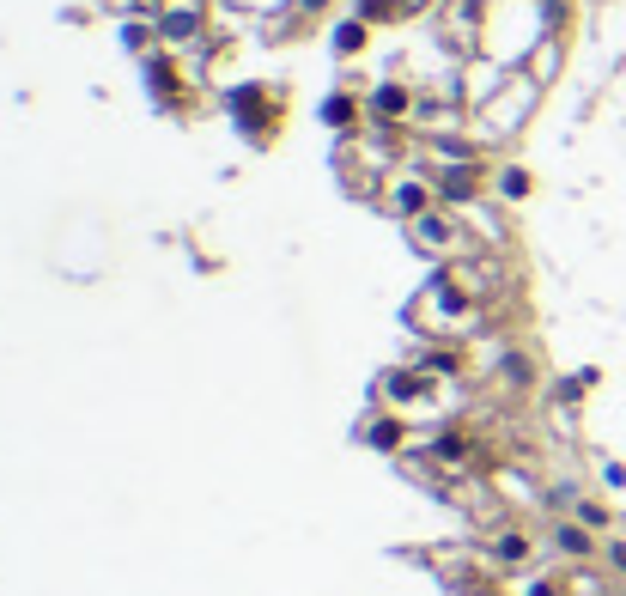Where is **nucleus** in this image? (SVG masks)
I'll return each mask as SVG.
<instances>
[{"label": "nucleus", "instance_id": "obj_1", "mask_svg": "<svg viewBox=\"0 0 626 596\" xmlns=\"http://www.w3.org/2000/svg\"><path fill=\"white\" fill-rule=\"evenodd\" d=\"M408 323H414L420 335H432V341L468 335V329L481 323V298H475V292H468V286L444 268V274H432V280H426V292L408 305Z\"/></svg>", "mask_w": 626, "mask_h": 596}, {"label": "nucleus", "instance_id": "obj_2", "mask_svg": "<svg viewBox=\"0 0 626 596\" xmlns=\"http://www.w3.org/2000/svg\"><path fill=\"white\" fill-rule=\"evenodd\" d=\"M438 384L444 378H432V371H420V365H396V371H383V384H377V396L389 402V414H426L432 402H438Z\"/></svg>", "mask_w": 626, "mask_h": 596}, {"label": "nucleus", "instance_id": "obj_3", "mask_svg": "<svg viewBox=\"0 0 626 596\" xmlns=\"http://www.w3.org/2000/svg\"><path fill=\"white\" fill-rule=\"evenodd\" d=\"M408 238H414L426 256H456V250H462V213H450V207H432V213L408 219Z\"/></svg>", "mask_w": 626, "mask_h": 596}, {"label": "nucleus", "instance_id": "obj_4", "mask_svg": "<svg viewBox=\"0 0 626 596\" xmlns=\"http://www.w3.org/2000/svg\"><path fill=\"white\" fill-rule=\"evenodd\" d=\"M377 201L396 213V219H420V213L438 207V189H432V177H389V183L377 189Z\"/></svg>", "mask_w": 626, "mask_h": 596}, {"label": "nucleus", "instance_id": "obj_5", "mask_svg": "<svg viewBox=\"0 0 626 596\" xmlns=\"http://www.w3.org/2000/svg\"><path fill=\"white\" fill-rule=\"evenodd\" d=\"M481 183H487L481 159H456V165H438V171H432V189H438V201H450V207H468V201L481 195Z\"/></svg>", "mask_w": 626, "mask_h": 596}, {"label": "nucleus", "instance_id": "obj_6", "mask_svg": "<svg viewBox=\"0 0 626 596\" xmlns=\"http://www.w3.org/2000/svg\"><path fill=\"white\" fill-rule=\"evenodd\" d=\"M493 572H523L529 560H535V536L529 530H517V524H499L493 536H487V554H481Z\"/></svg>", "mask_w": 626, "mask_h": 596}, {"label": "nucleus", "instance_id": "obj_7", "mask_svg": "<svg viewBox=\"0 0 626 596\" xmlns=\"http://www.w3.org/2000/svg\"><path fill=\"white\" fill-rule=\"evenodd\" d=\"M547 542H554V554H560L566 566H590V560H596V530H584L578 517H560V524L547 530Z\"/></svg>", "mask_w": 626, "mask_h": 596}, {"label": "nucleus", "instance_id": "obj_8", "mask_svg": "<svg viewBox=\"0 0 626 596\" xmlns=\"http://www.w3.org/2000/svg\"><path fill=\"white\" fill-rule=\"evenodd\" d=\"M529 110H535V80H511V104H505V110H499V104H481V122H487L493 134H511Z\"/></svg>", "mask_w": 626, "mask_h": 596}, {"label": "nucleus", "instance_id": "obj_9", "mask_svg": "<svg viewBox=\"0 0 626 596\" xmlns=\"http://www.w3.org/2000/svg\"><path fill=\"white\" fill-rule=\"evenodd\" d=\"M365 110H371L377 122H389V128H402V116H414V92L396 86V80H383V86L365 98Z\"/></svg>", "mask_w": 626, "mask_h": 596}, {"label": "nucleus", "instance_id": "obj_10", "mask_svg": "<svg viewBox=\"0 0 626 596\" xmlns=\"http://www.w3.org/2000/svg\"><path fill=\"white\" fill-rule=\"evenodd\" d=\"M231 110H238L244 134H256V140L274 134V98H268V92H238V98H231Z\"/></svg>", "mask_w": 626, "mask_h": 596}, {"label": "nucleus", "instance_id": "obj_11", "mask_svg": "<svg viewBox=\"0 0 626 596\" xmlns=\"http://www.w3.org/2000/svg\"><path fill=\"white\" fill-rule=\"evenodd\" d=\"M152 25H159L165 43H195V37H201V7H165Z\"/></svg>", "mask_w": 626, "mask_h": 596}, {"label": "nucleus", "instance_id": "obj_12", "mask_svg": "<svg viewBox=\"0 0 626 596\" xmlns=\"http://www.w3.org/2000/svg\"><path fill=\"white\" fill-rule=\"evenodd\" d=\"M365 444H371V451H402V444H408V420L402 414H377L365 426Z\"/></svg>", "mask_w": 626, "mask_h": 596}, {"label": "nucleus", "instance_id": "obj_13", "mask_svg": "<svg viewBox=\"0 0 626 596\" xmlns=\"http://www.w3.org/2000/svg\"><path fill=\"white\" fill-rule=\"evenodd\" d=\"M414 365H420V371H432V378H456V371H462V353H456V347L444 341V347H432V353H420Z\"/></svg>", "mask_w": 626, "mask_h": 596}, {"label": "nucleus", "instance_id": "obj_14", "mask_svg": "<svg viewBox=\"0 0 626 596\" xmlns=\"http://www.w3.org/2000/svg\"><path fill=\"white\" fill-rule=\"evenodd\" d=\"M365 37H371V19H359V13L335 25V49H341V55H359V49H365Z\"/></svg>", "mask_w": 626, "mask_h": 596}, {"label": "nucleus", "instance_id": "obj_15", "mask_svg": "<svg viewBox=\"0 0 626 596\" xmlns=\"http://www.w3.org/2000/svg\"><path fill=\"white\" fill-rule=\"evenodd\" d=\"M572 517L584 530H608L614 524V511H608V499H572Z\"/></svg>", "mask_w": 626, "mask_h": 596}, {"label": "nucleus", "instance_id": "obj_16", "mask_svg": "<svg viewBox=\"0 0 626 596\" xmlns=\"http://www.w3.org/2000/svg\"><path fill=\"white\" fill-rule=\"evenodd\" d=\"M323 122H329V128H359V104H353L347 92H335V98L323 104Z\"/></svg>", "mask_w": 626, "mask_h": 596}, {"label": "nucleus", "instance_id": "obj_17", "mask_svg": "<svg viewBox=\"0 0 626 596\" xmlns=\"http://www.w3.org/2000/svg\"><path fill=\"white\" fill-rule=\"evenodd\" d=\"M146 80H152V92H159V98H177V67L171 61H146Z\"/></svg>", "mask_w": 626, "mask_h": 596}, {"label": "nucleus", "instance_id": "obj_18", "mask_svg": "<svg viewBox=\"0 0 626 596\" xmlns=\"http://www.w3.org/2000/svg\"><path fill=\"white\" fill-rule=\"evenodd\" d=\"M499 195H505V201H523V195H529V171L505 165V171H499Z\"/></svg>", "mask_w": 626, "mask_h": 596}, {"label": "nucleus", "instance_id": "obj_19", "mask_svg": "<svg viewBox=\"0 0 626 596\" xmlns=\"http://www.w3.org/2000/svg\"><path fill=\"white\" fill-rule=\"evenodd\" d=\"M505 378H511V384H535V365H529L523 353H505Z\"/></svg>", "mask_w": 626, "mask_h": 596}, {"label": "nucleus", "instance_id": "obj_20", "mask_svg": "<svg viewBox=\"0 0 626 596\" xmlns=\"http://www.w3.org/2000/svg\"><path fill=\"white\" fill-rule=\"evenodd\" d=\"M523 596H572V584H566V572H560V578H535Z\"/></svg>", "mask_w": 626, "mask_h": 596}, {"label": "nucleus", "instance_id": "obj_21", "mask_svg": "<svg viewBox=\"0 0 626 596\" xmlns=\"http://www.w3.org/2000/svg\"><path fill=\"white\" fill-rule=\"evenodd\" d=\"M602 560H608V566L626 578V542H608V548H602Z\"/></svg>", "mask_w": 626, "mask_h": 596}, {"label": "nucleus", "instance_id": "obj_22", "mask_svg": "<svg viewBox=\"0 0 626 596\" xmlns=\"http://www.w3.org/2000/svg\"><path fill=\"white\" fill-rule=\"evenodd\" d=\"M128 7H134V13H146V19H159V13L171 7V0H128Z\"/></svg>", "mask_w": 626, "mask_h": 596}]
</instances>
